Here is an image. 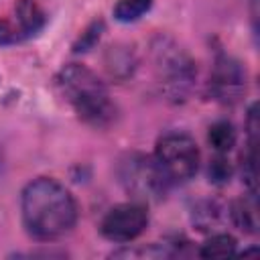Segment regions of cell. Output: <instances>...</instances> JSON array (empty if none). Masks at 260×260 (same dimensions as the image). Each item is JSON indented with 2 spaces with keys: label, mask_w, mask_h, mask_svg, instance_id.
<instances>
[{
  "label": "cell",
  "mask_w": 260,
  "mask_h": 260,
  "mask_svg": "<svg viewBox=\"0 0 260 260\" xmlns=\"http://www.w3.org/2000/svg\"><path fill=\"white\" fill-rule=\"evenodd\" d=\"M22 221L35 240H57L71 232L77 221V205L73 195L55 179L30 181L20 197Z\"/></svg>",
  "instance_id": "cell-1"
},
{
  "label": "cell",
  "mask_w": 260,
  "mask_h": 260,
  "mask_svg": "<svg viewBox=\"0 0 260 260\" xmlns=\"http://www.w3.org/2000/svg\"><path fill=\"white\" fill-rule=\"evenodd\" d=\"M55 85L83 122L102 128L116 118V108L110 102L108 89L91 69L77 63L65 65L57 73Z\"/></svg>",
  "instance_id": "cell-2"
},
{
  "label": "cell",
  "mask_w": 260,
  "mask_h": 260,
  "mask_svg": "<svg viewBox=\"0 0 260 260\" xmlns=\"http://www.w3.org/2000/svg\"><path fill=\"white\" fill-rule=\"evenodd\" d=\"M118 179L122 187L140 203L142 201H160L169 191V177L160 169L154 156L140 152L126 154L118 162Z\"/></svg>",
  "instance_id": "cell-3"
},
{
  "label": "cell",
  "mask_w": 260,
  "mask_h": 260,
  "mask_svg": "<svg viewBox=\"0 0 260 260\" xmlns=\"http://www.w3.org/2000/svg\"><path fill=\"white\" fill-rule=\"evenodd\" d=\"M160 83L173 98H183L195 79V67L189 55L169 39H158L152 47Z\"/></svg>",
  "instance_id": "cell-4"
},
{
  "label": "cell",
  "mask_w": 260,
  "mask_h": 260,
  "mask_svg": "<svg viewBox=\"0 0 260 260\" xmlns=\"http://www.w3.org/2000/svg\"><path fill=\"white\" fill-rule=\"evenodd\" d=\"M156 162L169 177V181H187L195 175L199 165V150L191 136L181 132L165 134L156 142Z\"/></svg>",
  "instance_id": "cell-5"
},
{
  "label": "cell",
  "mask_w": 260,
  "mask_h": 260,
  "mask_svg": "<svg viewBox=\"0 0 260 260\" xmlns=\"http://www.w3.org/2000/svg\"><path fill=\"white\" fill-rule=\"evenodd\" d=\"M148 223V213L142 203H120L102 219V234L110 242H130L138 238Z\"/></svg>",
  "instance_id": "cell-6"
},
{
  "label": "cell",
  "mask_w": 260,
  "mask_h": 260,
  "mask_svg": "<svg viewBox=\"0 0 260 260\" xmlns=\"http://www.w3.org/2000/svg\"><path fill=\"white\" fill-rule=\"evenodd\" d=\"M209 89H211L213 98L223 104L238 102L246 89V71L240 65V61H236L228 55H219L213 65Z\"/></svg>",
  "instance_id": "cell-7"
},
{
  "label": "cell",
  "mask_w": 260,
  "mask_h": 260,
  "mask_svg": "<svg viewBox=\"0 0 260 260\" xmlns=\"http://www.w3.org/2000/svg\"><path fill=\"white\" fill-rule=\"evenodd\" d=\"M45 24V12L32 0H20L14 8V20H0V45H12L37 35Z\"/></svg>",
  "instance_id": "cell-8"
},
{
  "label": "cell",
  "mask_w": 260,
  "mask_h": 260,
  "mask_svg": "<svg viewBox=\"0 0 260 260\" xmlns=\"http://www.w3.org/2000/svg\"><path fill=\"white\" fill-rule=\"evenodd\" d=\"M256 193H250V197H242L232 203V219L234 223L248 234L258 232V211H256Z\"/></svg>",
  "instance_id": "cell-9"
},
{
  "label": "cell",
  "mask_w": 260,
  "mask_h": 260,
  "mask_svg": "<svg viewBox=\"0 0 260 260\" xmlns=\"http://www.w3.org/2000/svg\"><path fill=\"white\" fill-rule=\"evenodd\" d=\"M232 254H236V240L228 234L211 236L199 250V256L203 258H228Z\"/></svg>",
  "instance_id": "cell-10"
},
{
  "label": "cell",
  "mask_w": 260,
  "mask_h": 260,
  "mask_svg": "<svg viewBox=\"0 0 260 260\" xmlns=\"http://www.w3.org/2000/svg\"><path fill=\"white\" fill-rule=\"evenodd\" d=\"M207 140H209V144L217 152H225V150H230L236 144V130H234V126L230 122L219 120V122L211 124L209 134H207Z\"/></svg>",
  "instance_id": "cell-11"
},
{
  "label": "cell",
  "mask_w": 260,
  "mask_h": 260,
  "mask_svg": "<svg viewBox=\"0 0 260 260\" xmlns=\"http://www.w3.org/2000/svg\"><path fill=\"white\" fill-rule=\"evenodd\" d=\"M152 6V0H118L114 6V16L120 22H134L146 14Z\"/></svg>",
  "instance_id": "cell-12"
},
{
  "label": "cell",
  "mask_w": 260,
  "mask_h": 260,
  "mask_svg": "<svg viewBox=\"0 0 260 260\" xmlns=\"http://www.w3.org/2000/svg\"><path fill=\"white\" fill-rule=\"evenodd\" d=\"M219 221V205L213 201H203L193 209V223L205 232V230H213V225H217Z\"/></svg>",
  "instance_id": "cell-13"
},
{
  "label": "cell",
  "mask_w": 260,
  "mask_h": 260,
  "mask_svg": "<svg viewBox=\"0 0 260 260\" xmlns=\"http://www.w3.org/2000/svg\"><path fill=\"white\" fill-rule=\"evenodd\" d=\"M102 32H104V20H93V22L81 32V37L75 41L73 51H75V53H85V51L93 49V45L100 41Z\"/></svg>",
  "instance_id": "cell-14"
},
{
  "label": "cell",
  "mask_w": 260,
  "mask_h": 260,
  "mask_svg": "<svg viewBox=\"0 0 260 260\" xmlns=\"http://www.w3.org/2000/svg\"><path fill=\"white\" fill-rule=\"evenodd\" d=\"M207 177L213 185H225L232 179V165L225 156H215L207 167Z\"/></svg>",
  "instance_id": "cell-15"
},
{
  "label": "cell",
  "mask_w": 260,
  "mask_h": 260,
  "mask_svg": "<svg viewBox=\"0 0 260 260\" xmlns=\"http://www.w3.org/2000/svg\"><path fill=\"white\" fill-rule=\"evenodd\" d=\"M140 252H134V250H120V252H116L114 256H138ZM144 254L146 256H160L162 252H156V250H144ZM165 256V254H162Z\"/></svg>",
  "instance_id": "cell-16"
}]
</instances>
